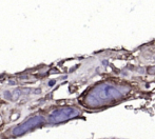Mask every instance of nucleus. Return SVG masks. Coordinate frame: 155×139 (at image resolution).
Returning <instances> with one entry per match:
<instances>
[{"label":"nucleus","mask_w":155,"mask_h":139,"mask_svg":"<svg viewBox=\"0 0 155 139\" xmlns=\"http://www.w3.org/2000/svg\"><path fill=\"white\" fill-rule=\"evenodd\" d=\"M130 92V86L115 83H100L89 92L83 100V104L89 108H101L119 102Z\"/></svg>","instance_id":"1"},{"label":"nucleus","mask_w":155,"mask_h":139,"mask_svg":"<svg viewBox=\"0 0 155 139\" xmlns=\"http://www.w3.org/2000/svg\"><path fill=\"white\" fill-rule=\"evenodd\" d=\"M46 119L40 116V115H37V116H34L32 118H30L29 120H27L25 122L19 124L17 128H15L13 130V134L15 136H19V135H22L24 133H27L31 130L37 128L38 125H41L42 123H45Z\"/></svg>","instance_id":"3"},{"label":"nucleus","mask_w":155,"mask_h":139,"mask_svg":"<svg viewBox=\"0 0 155 139\" xmlns=\"http://www.w3.org/2000/svg\"><path fill=\"white\" fill-rule=\"evenodd\" d=\"M80 114H81L80 110H78L77 108H73V107L61 108L51 113L49 116V122L52 124L61 123V122H64V121H68L70 119H73L77 116H79Z\"/></svg>","instance_id":"2"},{"label":"nucleus","mask_w":155,"mask_h":139,"mask_svg":"<svg viewBox=\"0 0 155 139\" xmlns=\"http://www.w3.org/2000/svg\"><path fill=\"white\" fill-rule=\"evenodd\" d=\"M20 96V90H16V92H14V97L15 99H17Z\"/></svg>","instance_id":"4"},{"label":"nucleus","mask_w":155,"mask_h":139,"mask_svg":"<svg viewBox=\"0 0 155 139\" xmlns=\"http://www.w3.org/2000/svg\"><path fill=\"white\" fill-rule=\"evenodd\" d=\"M4 97H5V98H7V99H11V98H12V95H11V93H10V92H5Z\"/></svg>","instance_id":"5"},{"label":"nucleus","mask_w":155,"mask_h":139,"mask_svg":"<svg viewBox=\"0 0 155 139\" xmlns=\"http://www.w3.org/2000/svg\"><path fill=\"white\" fill-rule=\"evenodd\" d=\"M55 82H56L55 80H51V81L49 82V85H50V86H53V85L55 84Z\"/></svg>","instance_id":"6"},{"label":"nucleus","mask_w":155,"mask_h":139,"mask_svg":"<svg viewBox=\"0 0 155 139\" xmlns=\"http://www.w3.org/2000/svg\"><path fill=\"white\" fill-rule=\"evenodd\" d=\"M148 72H149L150 74H153V73H155V68H153V70H148Z\"/></svg>","instance_id":"7"}]
</instances>
